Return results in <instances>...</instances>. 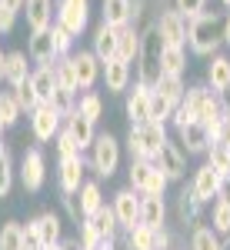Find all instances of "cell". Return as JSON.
<instances>
[{"instance_id":"cell-20","label":"cell","mask_w":230,"mask_h":250,"mask_svg":"<svg viewBox=\"0 0 230 250\" xmlns=\"http://www.w3.org/2000/svg\"><path fill=\"white\" fill-rule=\"evenodd\" d=\"M27 54L34 63H54L57 60V50H54V34L50 30H40V34H30V47H27Z\"/></svg>"},{"instance_id":"cell-57","label":"cell","mask_w":230,"mask_h":250,"mask_svg":"<svg viewBox=\"0 0 230 250\" xmlns=\"http://www.w3.org/2000/svg\"><path fill=\"white\" fill-rule=\"evenodd\" d=\"M97 250H114V240H104V244H100Z\"/></svg>"},{"instance_id":"cell-32","label":"cell","mask_w":230,"mask_h":250,"mask_svg":"<svg viewBox=\"0 0 230 250\" xmlns=\"http://www.w3.org/2000/svg\"><path fill=\"white\" fill-rule=\"evenodd\" d=\"M190 250H220V233L213 227H193V237H190Z\"/></svg>"},{"instance_id":"cell-17","label":"cell","mask_w":230,"mask_h":250,"mask_svg":"<svg viewBox=\"0 0 230 250\" xmlns=\"http://www.w3.org/2000/svg\"><path fill=\"white\" fill-rule=\"evenodd\" d=\"M127 117H130V127L150 120V87H144V83L134 87V94L127 97Z\"/></svg>"},{"instance_id":"cell-8","label":"cell","mask_w":230,"mask_h":250,"mask_svg":"<svg viewBox=\"0 0 230 250\" xmlns=\"http://www.w3.org/2000/svg\"><path fill=\"white\" fill-rule=\"evenodd\" d=\"M70 63H74V77H77V90H90L100 77V60L94 57V50H80V54H70Z\"/></svg>"},{"instance_id":"cell-5","label":"cell","mask_w":230,"mask_h":250,"mask_svg":"<svg viewBox=\"0 0 230 250\" xmlns=\"http://www.w3.org/2000/svg\"><path fill=\"white\" fill-rule=\"evenodd\" d=\"M60 120H63V117H60L50 104H37V107L30 110V130H34V137H37L40 144H47V140H54V137L60 134Z\"/></svg>"},{"instance_id":"cell-10","label":"cell","mask_w":230,"mask_h":250,"mask_svg":"<svg viewBox=\"0 0 230 250\" xmlns=\"http://www.w3.org/2000/svg\"><path fill=\"white\" fill-rule=\"evenodd\" d=\"M57 23H60V27H67L74 37H77V34H84V27H87V0H60Z\"/></svg>"},{"instance_id":"cell-42","label":"cell","mask_w":230,"mask_h":250,"mask_svg":"<svg viewBox=\"0 0 230 250\" xmlns=\"http://www.w3.org/2000/svg\"><path fill=\"white\" fill-rule=\"evenodd\" d=\"M167 184H170V180H167V177H164V173L157 170V167H153L150 170V177H147V184H144V197H164V190H167Z\"/></svg>"},{"instance_id":"cell-47","label":"cell","mask_w":230,"mask_h":250,"mask_svg":"<svg viewBox=\"0 0 230 250\" xmlns=\"http://www.w3.org/2000/svg\"><path fill=\"white\" fill-rule=\"evenodd\" d=\"M227 160H230V147H217V144H213L210 150H207V164H210L217 173L227 170Z\"/></svg>"},{"instance_id":"cell-13","label":"cell","mask_w":230,"mask_h":250,"mask_svg":"<svg viewBox=\"0 0 230 250\" xmlns=\"http://www.w3.org/2000/svg\"><path fill=\"white\" fill-rule=\"evenodd\" d=\"M30 87H34V94H37L40 104H50V97L57 94V60L37 67V70L30 74Z\"/></svg>"},{"instance_id":"cell-39","label":"cell","mask_w":230,"mask_h":250,"mask_svg":"<svg viewBox=\"0 0 230 250\" xmlns=\"http://www.w3.org/2000/svg\"><path fill=\"white\" fill-rule=\"evenodd\" d=\"M100 244H104V237L97 233L94 220H90V217H84V224H80V250H97Z\"/></svg>"},{"instance_id":"cell-9","label":"cell","mask_w":230,"mask_h":250,"mask_svg":"<svg viewBox=\"0 0 230 250\" xmlns=\"http://www.w3.org/2000/svg\"><path fill=\"white\" fill-rule=\"evenodd\" d=\"M114 217H117V224L124 227V230H130V227H137V220H140V197H137V190H120L114 197Z\"/></svg>"},{"instance_id":"cell-52","label":"cell","mask_w":230,"mask_h":250,"mask_svg":"<svg viewBox=\"0 0 230 250\" xmlns=\"http://www.w3.org/2000/svg\"><path fill=\"white\" fill-rule=\"evenodd\" d=\"M167 247H170V233L160 227V230H157V237H153V250H167Z\"/></svg>"},{"instance_id":"cell-31","label":"cell","mask_w":230,"mask_h":250,"mask_svg":"<svg viewBox=\"0 0 230 250\" xmlns=\"http://www.w3.org/2000/svg\"><path fill=\"white\" fill-rule=\"evenodd\" d=\"M153 90H157V94H164V97H170L173 104H180V100H184V94H187L184 80L173 77V74H160V80L153 83Z\"/></svg>"},{"instance_id":"cell-35","label":"cell","mask_w":230,"mask_h":250,"mask_svg":"<svg viewBox=\"0 0 230 250\" xmlns=\"http://www.w3.org/2000/svg\"><path fill=\"white\" fill-rule=\"evenodd\" d=\"M0 250H23V227L20 224H3L0 227Z\"/></svg>"},{"instance_id":"cell-59","label":"cell","mask_w":230,"mask_h":250,"mask_svg":"<svg viewBox=\"0 0 230 250\" xmlns=\"http://www.w3.org/2000/svg\"><path fill=\"white\" fill-rule=\"evenodd\" d=\"M224 117H227V120H230V104H227V107H224Z\"/></svg>"},{"instance_id":"cell-30","label":"cell","mask_w":230,"mask_h":250,"mask_svg":"<svg viewBox=\"0 0 230 250\" xmlns=\"http://www.w3.org/2000/svg\"><path fill=\"white\" fill-rule=\"evenodd\" d=\"M90 220H94L97 233H100L104 240H114V233H117V227H120V224H117L114 207H110V204H104V207H100V210H97L94 217H90Z\"/></svg>"},{"instance_id":"cell-61","label":"cell","mask_w":230,"mask_h":250,"mask_svg":"<svg viewBox=\"0 0 230 250\" xmlns=\"http://www.w3.org/2000/svg\"><path fill=\"white\" fill-rule=\"evenodd\" d=\"M0 134H3V120H0Z\"/></svg>"},{"instance_id":"cell-15","label":"cell","mask_w":230,"mask_h":250,"mask_svg":"<svg viewBox=\"0 0 230 250\" xmlns=\"http://www.w3.org/2000/svg\"><path fill=\"white\" fill-rule=\"evenodd\" d=\"M27 27L30 34H40V30H50L54 27V0H27Z\"/></svg>"},{"instance_id":"cell-1","label":"cell","mask_w":230,"mask_h":250,"mask_svg":"<svg viewBox=\"0 0 230 250\" xmlns=\"http://www.w3.org/2000/svg\"><path fill=\"white\" fill-rule=\"evenodd\" d=\"M220 40H224V34H220V17L217 14H200V17H193L190 23H187V43H190L193 54H200V57H210L213 50L220 47Z\"/></svg>"},{"instance_id":"cell-34","label":"cell","mask_w":230,"mask_h":250,"mask_svg":"<svg viewBox=\"0 0 230 250\" xmlns=\"http://www.w3.org/2000/svg\"><path fill=\"white\" fill-rule=\"evenodd\" d=\"M153 237H157V230L137 224V227L127 230V244H130V250H153Z\"/></svg>"},{"instance_id":"cell-51","label":"cell","mask_w":230,"mask_h":250,"mask_svg":"<svg viewBox=\"0 0 230 250\" xmlns=\"http://www.w3.org/2000/svg\"><path fill=\"white\" fill-rule=\"evenodd\" d=\"M14 20H17V14H14V10H7V7H0V34H7V30L14 27Z\"/></svg>"},{"instance_id":"cell-23","label":"cell","mask_w":230,"mask_h":250,"mask_svg":"<svg viewBox=\"0 0 230 250\" xmlns=\"http://www.w3.org/2000/svg\"><path fill=\"white\" fill-rule=\"evenodd\" d=\"M177 134H180V140L187 144L190 154H207V150H210V134H207L204 124H187V127H180Z\"/></svg>"},{"instance_id":"cell-6","label":"cell","mask_w":230,"mask_h":250,"mask_svg":"<svg viewBox=\"0 0 230 250\" xmlns=\"http://www.w3.org/2000/svg\"><path fill=\"white\" fill-rule=\"evenodd\" d=\"M153 27H157L160 40H164V47H184L187 43V20L180 17L177 10H164Z\"/></svg>"},{"instance_id":"cell-50","label":"cell","mask_w":230,"mask_h":250,"mask_svg":"<svg viewBox=\"0 0 230 250\" xmlns=\"http://www.w3.org/2000/svg\"><path fill=\"white\" fill-rule=\"evenodd\" d=\"M23 250H43L40 233H37V220H30V224L23 227Z\"/></svg>"},{"instance_id":"cell-33","label":"cell","mask_w":230,"mask_h":250,"mask_svg":"<svg viewBox=\"0 0 230 250\" xmlns=\"http://www.w3.org/2000/svg\"><path fill=\"white\" fill-rule=\"evenodd\" d=\"M173 110H177V104H173L170 97L157 94V90H150V120H157V124H164V120H170Z\"/></svg>"},{"instance_id":"cell-28","label":"cell","mask_w":230,"mask_h":250,"mask_svg":"<svg viewBox=\"0 0 230 250\" xmlns=\"http://www.w3.org/2000/svg\"><path fill=\"white\" fill-rule=\"evenodd\" d=\"M184 70H187V50L184 47H164V54H160V74L180 77Z\"/></svg>"},{"instance_id":"cell-21","label":"cell","mask_w":230,"mask_h":250,"mask_svg":"<svg viewBox=\"0 0 230 250\" xmlns=\"http://www.w3.org/2000/svg\"><path fill=\"white\" fill-rule=\"evenodd\" d=\"M104 23L107 27H114V30H124V27H130V20H134V10H130V0H104Z\"/></svg>"},{"instance_id":"cell-55","label":"cell","mask_w":230,"mask_h":250,"mask_svg":"<svg viewBox=\"0 0 230 250\" xmlns=\"http://www.w3.org/2000/svg\"><path fill=\"white\" fill-rule=\"evenodd\" d=\"M220 34H224V43H227V47H230V20H227V23H224V27H220Z\"/></svg>"},{"instance_id":"cell-38","label":"cell","mask_w":230,"mask_h":250,"mask_svg":"<svg viewBox=\"0 0 230 250\" xmlns=\"http://www.w3.org/2000/svg\"><path fill=\"white\" fill-rule=\"evenodd\" d=\"M74 110L80 117H87V120H94V124H97V120H100V110H104V104H100V97H97V94H84Z\"/></svg>"},{"instance_id":"cell-12","label":"cell","mask_w":230,"mask_h":250,"mask_svg":"<svg viewBox=\"0 0 230 250\" xmlns=\"http://www.w3.org/2000/svg\"><path fill=\"white\" fill-rule=\"evenodd\" d=\"M43 177H47V164H43V154L40 150H27L23 160H20V180L27 190H40L43 187Z\"/></svg>"},{"instance_id":"cell-43","label":"cell","mask_w":230,"mask_h":250,"mask_svg":"<svg viewBox=\"0 0 230 250\" xmlns=\"http://www.w3.org/2000/svg\"><path fill=\"white\" fill-rule=\"evenodd\" d=\"M14 100H17L20 110H34V107L40 104L37 94H34V87H30V80H27V83H20V87H14Z\"/></svg>"},{"instance_id":"cell-60","label":"cell","mask_w":230,"mask_h":250,"mask_svg":"<svg viewBox=\"0 0 230 250\" xmlns=\"http://www.w3.org/2000/svg\"><path fill=\"white\" fill-rule=\"evenodd\" d=\"M224 177H230V160H227V170H224Z\"/></svg>"},{"instance_id":"cell-29","label":"cell","mask_w":230,"mask_h":250,"mask_svg":"<svg viewBox=\"0 0 230 250\" xmlns=\"http://www.w3.org/2000/svg\"><path fill=\"white\" fill-rule=\"evenodd\" d=\"M37 233H40V244L43 250L60 244V217L57 213H40L37 217Z\"/></svg>"},{"instance_id":"cell-3","label":"cell","mask_w":230,"mask_h":250,"mask_svg":"<svg viewBox=\"0 0 230 250\" xmlns=\"http://www.w3.org/2000/svg\"><path fill=\"white\" fill-rule=\"evenodd\" d=\"M160 54H164V40H160V34H157V27H147L144 34H140V83L144 87H150L160 80Z\"/></svg>"},{"instance_id":"cell-16","label":"cell","mask_w":230,"mask_h":250,"mask_svg":"<svg viewBox=\"0 0 230 250\" xmlns=\"http://www.w3.org/2000/svg\"><path fill=\"white\" fill-rule=\"evenodd\" d=\"M100 77H104V83H107V90H114V94H120V90H127V83H130V63H124V60H104L100 63Z\"/></svg>"},{"instance_id":"cell-7","label":"cell","mask_w":230,"mask_h":250,"mask_svg":"<svg viewBox=\"0 0 230 250\" xmlns=\"http://www.w3.org/2000/svg\"><path fill=\"white\" fill-rule=\"evenodd\" d=\"M153 167L164 173L167 180H180V177H184V170H187V157H184V150H180L177 144H170V140H167V144L160 147V154L153 157Z\"/></svg>"},{"instance_id":"cell-46","label":"cell","mask_w":230,"mask_h":250,"mask_svg":"<svg viewBox=\"0 0 230 250\" xmlns=\"http://www.w3.org/2000/svg\"><path fill=\"white\" fill-rule=\"evenodd\" d=\"M197 207H200V200L193 197V190H180V217L184 220H197Z\"/></svg>"},{"instance_id":"cell-41","label":"cell","mask_w":230,"mask_h":250,"mask_svg":"<svg viewBox=\"0 0 230 250\" xmlns=\"http://www.w3.org/2000/svg\"><path fill=\"white\" fill-rule=\"evenodd\" d=\"M17 117H20V107L14 100V94H0V120H3V127H14Z\"/></svg>"},{"instance_id":"cell-4","label":"cell","mask_w":230,"mask_h":250,"mask_svg":"<svg viewBox=\"0 0 230 250\" xmlns=\"http://www.w3.org/2000/svg\"><path fill=\"white\" fill-rule=\"evenodd\" d=\"M90 167H94L100 177H114L117 164H120V144H117L110 134H100L94 137V144H90Z\"/></svg>"},{"instance_id":"cell-58","label":"cell","mask_w":230,"mask_h":250,"mask_svg":"<svg viewBox=\"0 0 230 250\" xmlns=\"http://www.w3.org/2000/svg\"><path fill=\"white\" fill-rule=\"evenodd\" d=\"M3 157H7V147H3V140H0V160H3Z\"/></svg>"},{"instance_id":"cell-48","label":"cell","mask_w":230,"mask_h":250,"mask_svg":"<svg viewBox=\"0 0 230 250\" xmlns=\"http://www.w3.org/2000/svg\"><path fill=\"white\" fill-rule=\"evenodd\" d=\"M57 154H60V160H63V157H77V154H80L77 144H74V137L67 134V130H60V134H57Z\"/></svg>"},{"instance_id":"cell-53","label":"cell","mask_w":230,"mask_h":250,"mask_svg":"<svg viewBox=\"0 0 230 250\" xmlns=\"http://www.w3.org/2000/svg\"><path fill=\"white\" fill-rule=\"evenodd\" d=\"M217 200H224V204H230V177H224V180H220V190H217Z\"/></svg>"},{"instance_id":"cell-18","label":"cell","mask_w":230,"mask_h":250,"mask_svg":"<svg viewBox=\"0 0 230 250\" xmlns=\"http://www.w3.org/2000/svg\"><path fill=\"white\" fill-rule=\"evenodd\" d=\"M164 220H167V204H164V197H140V220H137V224H144V227H150V230H160Z\"/></svg>"},{"instance_id":"cell-25","label":"cell","mask_w":230,"mask_h":250,"mask_svg":"<svg viewBox=\"0 0 230 250\" xmlns=\"http://www.w3.org/2000/svg\"><path fill=\"white\" fill-rule=\"evenodd\" d=\"M94 57L104 63V60L117 57V30L114 27H107V23H100L94 34Z\"/></svg>"},{"instance_id":"cell-40","label":"cell","mask_w":230,"mask_h":250,"mask_svg":"<svg viewBox=\"0 0 230 250\" xmlns=\"http://www.w3.org/2000/svg\"><path fill=\"white\" fill-rule=\"evenodd\" d=\"M50 34H54V50H57V60L60 57H70V40H74V34H70L67 27H60V23H54V27H50Z\"/></svg>"},{"instance_id":"cell-45","label":"cell","mask_w":230,"mask_h":250,"mask_svg":"<svg viewBox=\"0 0 230 250\" xmlns=\"http://www.w3.org/2000/svg\"><path fill=\"white\" fill-rule=\"evenodd\" d=\"M213 230L230 233V204H224V200H213Z\"/></svg>"},{"instance_id":"cell-26","label":"cell","mask_w":230,"mask_h":250,"mask_svg":"<svg viewBox=\"0 0 230 250\" xmlns=\"http://www.w3.org/2000/svg\"><path fill=\"white\" fill-rule=\"evenodd\" d=\"M3 80H7L10 87H20V83H27V80H30V70H27V57H23L20 50H14V54H7Z\"/></svg>"},{"instance_id":"cell-37","label":"cell","mask_w":230,"mask_h":250,"mask_svg":"<svg viewBox=\"0 0 230 250\" xmlns=\"http://www.w3.org/2000/svg\"><path fill=\"white\" fill-rule=\"evenodd\" d=\"M150 170H153V160H130V190H144Z\"/></svg>"},{"instance_id":"cell-19","label":"cell","mask_w":230,"mask_h":250,"mask_svg":"<svg viewBox=\"0 0 230 250\" xmlns=\"http://www.w3.org/2000/svg\"><path fill=\"white\" fill-rule=\"evenodd\" d=\"M67 134L74 137V144H77V150H84V147H90L94 144V120H87V117H80L77 110H70L67 114V127H63Z\"/></svg>"},{"instance_id":"cell-44","label":"cell","mask_w":230,"mask_h":250,"mask_svg":"<svg viewBox=\"0 0 230 250\" xmlns=\"http://www.w3.org/2000/svg\"><path fill=\"white\" fill-rule=\"evenodd\" d=\"M204 3H207V0H173V10L190 23L193 17H200V14H204Z\"/></svg>"},{"instance_id":"cell-27","label":"cell","mask_w":230,"mask_h":250,"mask_svg":"<svg viewBox=\"0 0 230 250\" xmlns=\"http://www.w3.org/2000/svg\"><path fill=\"white\" fill-rule=\"evenodd\" d=\"M77 193H80V207H77L80 217H94V213L104 207V193H100V187H97L94 180H90V184H80Z\"/></svg>"},{"instance_id":"cell-14","label":"cell","mask_w":230,"mask_h":250,"mask_svg":"<svg viewBox=\"0 0 230 250\" xmlns=\"http://www.w3.org/2000/svg\"><path fill=\"white\" fill-rule=\"evenodd\" d=\"M80 184H84V157H63L60 160V190L63 197H74L80 190Z\"/></svg>"},{"instance_id":"cell-62","label":"cell","mask_w":230,"mask_h":250,"mask_svg":"<svg viewBox=\"0 0 230 250\" xmlns=\"http://www.w3.org/2000/svg\"><path fill=\"white\" fill-rule=\"evenodd\" d=\"M224 3H227V7H230V0H224Z\"/></svg>"},{"instance_id":"cell-56","label":"cell","mask_w":230,"mask_h":250,"mask_svg":"<svg viewBox=\"0 0 230 250\" xmlns=\"http://www.w3.org/2000/svg\"><path fill=\"white\" fill-rule=\"evenodd\" d=\"M3 67H7V54H0V80H3Z\"/></svg>"},{"instance_id":"cell-54","label":"cell","mask_w":230,"mask_h":250,"mask_svg":"<svg viewBox=\"0 0 230 250\" xmlns=\"http://www.w3.org/2000/svg\"><path fill=\"white\" fill-rule=\"evenodd\" d=\"M23 3H27V0H0V7L14 10V14H17V10H23Z\"/></svg>"},{"instance_id":"cell-49","label":"cell","mask_w":230,"mask_h":250,"mask_svg":"<svg viewBox=\"0 0 230 250\" xmlns=\"http://www.w3.org/2000/svg\"><path fill=\"white\" fill-rule=\"evenodd\" d=\"M10 184H14V167H10V157L0 160V197L10 193Z\"/></svg>"},{"instance_id":"cell-11","label":"cell","mask_w":230,"mask_h":250,"mask_svg":"<svg viewBox=\"0 0 230 250\" xmlns=\"http://www.w3.org/2000/svg\"><path fill=\"white\" fill-rule=\"evenodd\" d=\"M220 180H224V173H217L210 164H204L200 170L193 173V184H190L193 197H197L200 204H210L213 197H217V190H220Z\"/></svg>"},{"instance_id":"cell-36","label":"cell","mask_w":230,"mask_h":250,"mask_svg":"<svg viewBox=\"0 0 230 250\" xmlns=\"http://www.w3.org/2000/svg\"><path fill=\"white\" fill-rule=\"evenodd\" d=\"M57 87H60V90L77 94V77H74V63H70V57H60L57 60Z\"/></svg>"},{"instance_id":"cell-24","label":"cell","mask_w":230,"mask_h":250,"mask_svg":"<svg viewBox=\"0 0 230 250\" xmlns=\"http://www.w3.org/2000/svg\"><path fill=\"white\" fill-rule=\"evenodd\" d=\"M140 57V34H137L134 27H124V30H117V60H124V63H134Z\"/></svg>"},{"instance_id":"cell-22","label":"cell","mask_w":230,"mask_h":250,"mask_svg":"<svg viewBox=\"0 0 230 250\" xmlns=\"http://www.w3.org/2000/svg\"><path fill=\"white\" fill-rule=\"evenodd\" d=\"M207 90H213V94L220 97L224 90H230V57H213L210 67H207Z\"/></svg>"},{"instance_id":"cell-2","label":"cell","mask_w":230,"mask_h":250,"mask_svg":"<svg viewBox=\"0 0 230 250\" xmlns=\"http://www.w3.org/2000/svg\"><path fill=\"white\" fill-rule=\"evenodd\" d=\"M164 144H167V130L157 120H147V124L130 127V137H127V150H130L134 160H153V157L160 154Z\"/></svg>"}]
</instances>
